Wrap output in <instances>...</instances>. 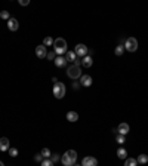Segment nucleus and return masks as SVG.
Here are the masks:
<instances>
[{
    "label": "nucleus",
    "mask_w": 148,
    "mask_h": 166,
    "mask_svg": "<svg viewBox=\"0 0 148 166\" xmlns=\"http://www.w3.org/2000/svg\"><path fill=\"white\" fill-rule=\"evenodd\" d=\"M53 48H55V53L58 57H62L64 53H67V42L62 39V37H58L53 42Z\"/></svg>",
    "instance_id": "f257e3e1"
},
{
    "label": "nucleus",
    "mask_w": 148,
    "mask_h": 166,
    "mask_svg": "<svg viewBox=\"0 0 148 166\" xmlns=\"http://www.w3.org/2000/svg\"><path fill=\"white\" fill-rule=\"evenodd\" d=\"M67 76H68L70 79H73V80H76V79H80V77H82V67L76 65V64L70 65V67H68V70H67Z\"/></svg>",
    "instance_id": "f03ea898"
},
{
    "label": "nucleus",
    "mask_w": 148,
    "mask_h": 166,
    "mask_svg": "<svg viewBox=\"0 0 148 166\" xmlns=\"http://www.w3.org/2000/svg\"><path fill=\"white\" fill-rule=\"evenodd\" d=\"M65 85L62 82H58L53 85V95H55V98H58V100H62L64 97H65Z\"/></svg>",
    "instance_id": "7ed1b4c3"
},
{
    "label": "nucleus",
    "mask_w": 148,
    "mask_h": 166,
    "mask_svg": "<svg viewBox=\"0 0 148 166\" xmlns=\"http://www.w3.org/2000/svg\"><path fill=\"white\" fill-rule=\"evenodd\" d=\"M123 46H124V49L126 50H129V52H135V50L138 49V40H136L135 37H127Z\"/></svg>",
    "instance_id": "20e7f679"
},
{
    "label": "nucleus",
    "mask_w": 148,
    "mask_h": 166,
    "mask_svg": "<svg viewBox=\"0 0 148 166\" xmlns=\"http://www.w3.org/2000/svg\"><path fill=\"white\" fill-rule=\"evenodd\" d=\"M74 52H76V55L77 57H80V58H84L86 55H88V52L89 49L86 48V45H83V43H79L76 48H74Z\"/></svg>",
    "instance_id": "39448f33"
},
{
    "label": "nucleus",
    "mask_w": 148,
    "mask_h": 166,
    "mask_svg": "<svg viewBox=\"0 0 148 166\" xmlns=\"http://www.w3.org/2000/svg\"><path fill=\"white\" fill-rule=\"evenodd\" d=\"M82 166H98V160L92 156H86L82 160Z\"/></svg>",
    "instance_id": "423d86ee"
},
{
    "label": "nucleus",
    "mask_w": 148,
    "mask_h": 166,
    "mask_svg": "<svg viewBox=\"0 0 148 166\" xmlns=\"http://www.w3.org/2000/svg\"><path fill=\"white\" fill-rule=\"evenodd\" d=\"M36 55H37L39 58H46V55H48L46 46H45V45H39V46L36 48Z\"/></svg>",
    "instance_id": "0eeeda50"
},
{
    "label": "nucleus",
    "mask_w": 148,
    "mask_h": 166,
    "mask_svg": "<svg viewBox=\"0 0 148 166\" xmlns=\"http://www.w3.org/2000/svg\"><path fill=\"white\" fill-rule=\"evenodd\" d=\"M80 86H84V88H89V86H92V77L88 74H82V77H80Z\"/></svg>",
    "instance_id": "6e6552de"
},
{
    "label": "nucleus",
    "mask_w": 148,
    "mask_h": 166,
    "mask_svg": "<svg viewBox=\"0 0 148 166\" xmlns=\"http://www.w3.org/2000/svg\"><path fill=\"white\" fill-rule=\"evenodd\" d=\"M9 148H10L9 140L6 136H2V138H0V151H8Z\"/></svg>",
    "instance_id": "1a4fd4ad"
},
{
    "label": "nucleus",
    "mask_w": 148,
    "mask_h": 166,
    "mask_svg": "<svg viewBox=\"0 0 148 166\" xmlns=\"http://www.w3.org/2000/svg\"><path fill=\"white\" fill-rule=\"evenodd\" d=\"M8 28L10 30V31H17L18 28H19V22H18V19L10 18V19L8 21Z\"/></svg>",
    "instance_id": "9d476101"
},
{
    "label": "nucleus",
    "mask_w": 148,
    "mask_h": 166,
    "mask_svg": "<svg viewBox=\"0 0 148 166\" xmlns=\"http://www.w3.org/2000/svg\"><path fill=\"white\" fill-rule=\"evenodd\" d=\"M129 129H130V128H129L127 123H120L119 128H117V132H119V135H124V136H126V135L129 133Z\"/></svg>",
    "instance_id": "9b49d317"
},
{
    "label": "nucleus",
    "mask_w": 148,
    "mask_h": 166,
    "mask_svg": "<svg viewBox=\"0 0 148 166\" xmlns=\"http://www.w3.org/2000/svg\"><path fill=\"white\" fill-rule=\"evenodd\" d=\"M53 62H55V65H56L58 68H62V67L67 65V62H68V61H67L65 57H56Z\"/></svg>",
    "instance_id": "f8f14e48"
},
{
    "label": "nucleus",
    "mask_w": 148,
    "mask_h": 166,
    "mask_svg": "<svg viewBox=\"0 0 148 166\" xmlns=\"http://www.w3.org/2000/svg\"><path fill=\"white\" fill-rule=\"evenodd\" d=\"M92 64H93V59H92L91 55H86L84 58H82V65L83 67L89 68V67H92Z\"/></svg>",
    "instance_id": "ddd939ff"
},
{
    "label": "nucleus",
    "mask_w": 148,
    "mask_h": 166,
    "mask_svg": "<svg viewBox=\"0 0 148 166\" xmlns=\"http://www.w3.org/2000/svg\"><path fill=\"white\" fill-rule=\"evenodd\" d=\"M65 58H67V61H68V62H76L77 55H76V52H74V50H67Z\"/></svg>",
    "instance_id": "4468645a"
},
{
    "label": "nucleus",
    "mask_w": 148,
    "mask_h": 166,
    "mask_svg": "<svg viewBox=\"0 0 148 166\" xmlns=\"http://www.w3.org/2000/svg\"><path fill=\"white\" fill-rule=\"evenodd\" d=\"M67 120L68 122H77L79 120V114L76 111H68L67 113Z\"/></svg>",
    "instance_id": "2eb2a0df"
},
{
    "label": "nucleus",
    "mask_w": 148,
    "mask_h": 166,
    "mask_svg": "<svg viewBox=\"0 0 148 166\" xmlns=\"http://www.w3.org/2000/svg\"><path fill=\"white\" fill-rule=\"evenodd\" d=\"M65 154L70 157V160H71L73 163H76V160H77V153H76V150H68Z\"/></svg>",
    "instance_id": "dca6fc26"
},
{
    "label": "nucleus",
    "mask_w": 148,
    "mask_h": 166,
    "mask_svg": "<svg viewBox=\"0 0 148 166\" xmlns=\"http://www.w3.org/2000/svg\"><path fill=\"white\" fill-rule=\"evenodd\" d=\"M61 162H62V165H64V166H74V163L71 162V160H70V157H68L67 154H62Z\"/></svg>",
    "instance_id": "f3484780"
},
{
    "label": "nucleus",
    "mask_w": 148,
    "mask_h": 166,
    "mask_svg": "<svg viewBox=\"0 0 148 166\" xmlns=\"http://www.w3.org/2000/svg\"><path fill=\"white\" fill-rule=\"evenodd\" d=\"M117 157H119V159H124V160H126V159H127V151H126L124 148H119V150H117Z\"/></svg>",
    "instance_id": "a211bd4d"
},
{
    "label": "nucleus",
    "mask_w": 148,
    "mask_h": 166,
    "mask_svg": "<svg viewBox=\"0 0 148 166\" xmlns=\"http://www.w3.org/2000/svg\"><path fill=\"white\" fill-rule=\"evenodd\" d=\"M136 162L141 163V165H145V163H148V156L147 154H139L138 159H136Z\"/></svg>",
    "instance_id": "6ab92c4d"
},
{
    "label": "nucleus",
    "mask_w": 148,
    "mask_h": 166,
    "mask_svg": "<svg viewBox=\"0 0 148 166\" xmlns=\"http://www.w3.org/2000/svg\"><path fill=\"white\" fill-rule=\"evenodd\" d=\"M136 165H138V162H136V159L133 157H127L126 162H124V166H136Z\"/></svg>",
    "instance_id": "aec40b11"
},
{
    "label": "nucleus",
    "mask_w": 148,
    "mask_h": 166,
    "mask_svg": "<svg viewBox=\"0 0 148 166\" xmlns=\"http://www.w3.org/2000/svg\"><path fill=\"white\" fill-rule=\"evenodd\" d=\"M123 52H124V46H123V45H119V46L115 48V50H114V53L117 55V57H122V55H123Z\"/></svg>",
    "instance_id": "412c9836"
},
{
    "label": "nucleus",
    "mask_w": 148,
    "mask_h": 166,
    "mask_svg": "<svg viewBox=\"0 0 148 166\" xmlns=\"http://www.w3.org/2000/svg\"><path fill=\"white\" fill-rule=\"evenodd\" d=\"M40 154H41V156H43L45 159H50V156H52V154H50V150H49V148H41Z\"/></svg>",
    "instance_id": "4be33fe9"
},
{
    "label": "nucleus",
    "mask_w": 148,
    "mask_h": 166,
    "mask_svg": "<svg viewBox=\"0 0 148 166\" xmlns=\"http://www.w3.org/2000/svg\"><path fill=\"white\" fill-rule=\"evenodd\" d=\"M53 39H52V37H45V39H43V45H45V46H53Z\"/></svg>",
    "instance_id": "5701e85b"
},
{
    "label": "nucleus",
    "mask_w": 148,
    "mask_h": 166,
    "mask_svg": "<svg viewBox=\"0 0 148 166\" xmlns=\"http://www.w3.org/2000/svg\"><path fill=\"white\" fill-rule=\"evenodd\" d=\"M0 18H2V19H10V14H9L8 10H2V12H0Z\"/></svg>",
    "instance_id": "b1692460"
},
{
    "label": "nucleus",
    "mask_w": 148,
    "mask_h": 166,
    "mask_svg": "<svg viewBox=\"0 0 148 166\" xmlns=\"http://www.w3.org/2000/svg\"><path fill=\"white\" fill-rule=\"evenodd\" d=\"M46 58L49 59V61H55V58H56V53H55V50H50V52H48Z\"/></svg>",
    "instance_id": "393cba45"
},
{
    "label": "nucleus",
    "mask_w": 148,
    "mask_h": 166,
    "mask_svg": "<svg viewBox=\"0 0 148 166\" xmlns=\"http://www.w3.org/2000/svg\"><path fill=\"white\" fill-rule=\"evenodd\" d=\"M53 165H55V163H53L50 159H45V160L41 162V166H53Z\"/></svg>",
    "instance_id": "a878e982"
},
{
    "label": "nucleus",
    "mask_w": 148,
    "mask_h": 166,
    "mask_svg": "<svg viewBox=\"0 0 148 166\" xmlns=\"http://www.w3.org/2000/svg\"><path fill=\"white\" fill-rule=\"evenodd\" d=\"M9 156H12V157H17L18 156V150L17 148H9Z\"/></svg>",
    "instance_id": "bb28decb"
},
{
    "label": "nucleus",
    "mask_w": 148,
    "mask_h": 166,
    "mask_svg": "<svg viewBox=\"0 0 148 166\" xmlns=\"http://www.w3.org/2000/svg\"><path fill=\"white\" fill-rule=\"evenodd\" d=\"M115 141L119 142V144H124V135H117V138H115Z\"/></svg>",
    "instance_id": "cd10ccee"
},
{
    "label": "nucleus",
    "mask_w": 148,
    "mask_h": 166,
    "mask_svg": "<svg viewBox=\"0 0 148 166\" xmlns=\"http://www.w3.org/2000/svg\"><path fill=\"white\" fill-rule=\"evenodd\" d=\"M34 160H36V162H39V163H41V162H43V156L39 153V154H36V156H34Z\"/></svg>",
    "instance_id": "c85d7f7f"
},
{
    "label": "nucleus",
    "mask_w": 148,
    "mask_h": 166,
    "mask_svg": "<svg viewBox=\"0 0 148 166\" xmlns=\"http://www.w3.org/2000/svg\"><path fill=\"white\" fill-rule=\"evenodd\" d=\"M50 160H52V162H53V163H56L58 160H61V157H59V156H58V154H52V159H50Z\"/></svg>",
    "instance_id": "c756f323"
},
{
    "label": "nucleus",
    "mask_w": 148,
    "mask_h": 166,
    "mask_svg": "<svg viewBox=\"0 0 148 166\" xmlns=\"http://www.w3.org/2000/svg\"><path fill=\"white\" fill-rule=\"evenodd\" d=\"M19 5L21 6H28L30 5V0H19Z\"/></svg>",
    "instance_id": "7c9ffc66"
},
{
    "label": "nucleus",
    "mask_w": 148,
    "mask_h": 166,
    "mask_svg": "<svg viewBox=\"0 0 148 166\" xmlns=\"http://www.w3.org/2000/svg\"><path fill=\"white\" fill-rule=\"evenodd\" d=\"M79 86H80L79 83H73V89H79Z\"/></svg>",
    "instance_id": "2f4dec72"
},
{
    "label": "nucleus",
    "mask_w": 148,
    "mask_h": 166,
    "mask_svg": "<svg viewBox=\"0 0 148 166\" xmlns=\"http://www.w3.org/2000/svg\"><path fill=\"white\" fill-rule=\"evenodd\" d=\"M0 166H5V165H3V163H2V162H0Z\"/></svg>",
    "instance_id": "473e14b6"
},
{
    "label": "nucleus",
    "mask_w": 148,
    "mask_h": 166,
    "mask_svg": "<svg viewBox=\"0 0 148 166\" xmlns=\"http://www.w3.org/2000/svg\"><path fill=\"white\" fill-rule=\"evenodd\" d=\"M74 166H82V165H76V163H74Z\"/></svg>",
    "instance_id": "72a5a7b5"
}]
</instances>
